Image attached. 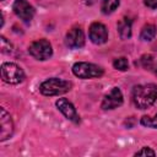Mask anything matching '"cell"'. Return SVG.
<instances>
[{"mask_svg":"<svg viewBox=\"0 0 157 157\" xmlns=\"http://www.w3.org/2000/svg\"><path fill=\"white\" fill-rule=\"evenodd\" d=\"M157 99V86L153 83L139 85L132 90V102L140 109L151 107Z\"/></svg>","mask_w":157,"mask_h":157,"instance_id":"1","label":"cell"},{"mask_svg":"<svg viewBox=\"0 0 157 157\" xmlns=\"http://www.w3.org/2000/svg\"><path fill=\"white\" fill-rule=\"evenodd\" d=\"M70 88H71V83L69 81L53 77L44 81L40 85L39 91L44 96H59V94L66 93L67 91H70Z\"/></svg>","mask_w":157,"mask_h":157,"instance_id":"2","label":"cell"},{"mask_svg":"<svg viewBox=\"0 0 157 157\" xmlns=\"http://www.w3.org/2000/svg\"><path fill=\"white\" fill-rule=\"evenodd\" d=\"M1 78L6 83L16 85L23 81L25 72L18 65L13 63H4L1 65Z\"/></svg>","mask_w":157,"mask_h":157,"instance_id":"3","label":"cell"},{"mask_svg":"<svg viewBox=\"0 0 157 157\" xmlns=\"http://www.w3.org/2000/svg\"><path fill=\"white\" fill-rule=\"evenodd\" d=\"M72 72L75 76L80 78H92V77H99L103 75V69L98 65L91 64V63H76L72 66Z\"/></svg>","mask_w":157,"mask_h":157,"instance_id":"4","label":"cell"},{"mask_svg":"<svg viewBox=\"0 0 157 157\" xmlns=\"http://www.w3.org/2000/svg\"><path fill=\"white\" fill-rule=\"evenodd\" d=\"M29 54L38 59V60H47L52 56L53 50H52V45L47 39H38L34 40L31 45H29Z\"/></svg>","mask_w":157,"mask_h":157,"instance_id":"5","label":"cell"},{"mask_svg":"<svg viewBox=\"0 0 157 157\" xmlns=\"http://www.w3.org/2000/svg\"><path fill=\"white\" fill-rule=\"evenodd\" d=\"M12 9H13V12L23 21L28 22L33 18L34 16V9L33 6L27 2L26 0H16L12 5Z\"/></svg>","mask_w":157,"mask_h":157,"instance_id":"6","label":"cell"},{"mask_svg":"<svg viewBox=\"0 0 157 157\" xmlns=\"http://www.w3.org/2000/svg\"><path fill=\"white\" fill-rule=\"evenodd\" d=\"M90 39L94 44H103L108 39L107 27L101 22H93L90 26Z\"/></svg>","mask_w":157,"mask_h":157,"instance_id":"7","label":"cell"},{"mask_svg":"<svg viewBox=\"0 0 157 157\" xmlns=\"http://www.w3.org/2000/svg\"><path fill=\"white\" fill-rule=\"evenodd\" d=\"M121 103H123V93L118 87H114L110 90V92L108 94L104 96V98L102 101V108L104 110L114 109V108L121 105Z\"/></svg>","mask_w":157,"mask_h":157,"instance_id":"8","label":"cell"},{"mask_svg":"<svg viewBox=\"0 0 157 157\" xmlns=\"http://www.w3.org/2000/svg\"><path fill=\"white\" fill-rule=\"evenodd\" d=\"M55 104H56L58 109L64 114V117H65L66 119H69V120H71V121H74V123H78V121H80V117H78V114H77L75 107H74L72 103L69 102L66 98H59Z\"/></svg>","mask_w":157,"mask_h":157,"instance_id":"9","label":"cell"},{"mask_svg":"<svg viewBox=\"0 0 157 157\" xmlns=\"http://www.w3.org/2000/svg\"><path fill=\"white\" fill-rule=\"evenodd\" d=\"M1 114H0V125H1V131H0V140L5 141L6 139L11 137L12 132H13V123L11 120L10 114L1 108L0 109Z\"/></svg>","mask_w":157,"mask_h":157,"instance_id":"10","label":"cell"},{"mask_svg":"<svg viewBox=\"0 0 157 157\" xmlns=\"http://www.w3.org/2000/svg\"><path fill=\"white\" fill-rule=\"evenodd\" d=\"M66 45H69L70 48H81L85 44V34L83 31L80 27H74L71 28L67 34H66Z\"/></svg>","mask_w":157,"mask_h":157,"instance_id":"11","label":"cell"},{"mask_svg":"<svg viewBox=\"0 0 157 157\" xmlns=\"http://www.w3.org/2000/svg\"><path fill=\"white\" fill-rule=\"evenodd\" d=\"M118 31H119V36L123 39L130 38V36H131V21L126 17L123 18L118 25Z\"/></svg>","mask_w":157,"mask_h":157,"instance_id":"12","label":"cell"},{"mask_svg":"<svg viewBox=\"0 0 157 157\" xmlns=\"http://www.w3.org/2000/svg\"><path fill=\"white\" fill-rule=\"evenodd\" d=\"M155 36H156V27L153 25H146V26L142 27L141 33H140V38L142 40L150 42L155 38Z\"/></svg>","mask_w":157,"mask_h":157,"instance_id":"13","label":"cell"},{"mask_svg":"<svg viewBox=\"0 0 157 157\" xmlns=\"http://www.w3.org/2000/svg\"><path fill=\"white\" fill-rule=\"evenodd\" d=\"M119 5V0H102L101 9L103 13H110L113 12Z\"/></svg>","mask_w":157,"mask_h":157,"instance_id":"14","label":"cell"},{"mask_svg":"<svg viewBox=\"0 0 157 157\" xmlns=\"http://www.w3.org/2000/svg\"><path fill=\"white\" fill-rule=\"evenodd\" d=\"M113 66H114V69H117V70L125 71V70H128V67H129L128 59H126V58H124V56L118 58V59H115V60L113 61Z\"/></svg>","mask_w":157,"mask_h":157,"instance_id":"15","label":"cell"},{"mask_svg":"<svg viewBox=\"0 0 157 157\" xmlns=\"http://www.w3.org/2000/svg\"><path fill=\"white\" fill-rule=\"evenodd\" d=\"M141 124L147 126V128H156L157 129V114L155 117H152V118L147 117V115L142 117L141 118Z\"/></svg>","mask_w":157,"mask_h":157,"instance_id":"16","label":"cell"},{"mask_svg":"<svg viewBox=\"0 0 157 157\" xmlns=\"http://www.w3.org/2000/svg\"><path fill=\"white\" fill-rule=\"evenodd\" d=\"M0 43H1V52L5 54H10L12 52V45L10 42H7V39L5 37L0 38Z\"/></svg>","mask_w":157,"mask_h":157,"instance_id":"17","label":"cell"},{"mask_svg":"<svg viewBox=\"0 0 157 157\" xmlns=\"http://www.w3.org/2000/svg\"><path fill=\"white\" fill-rule=\"evenodd\" d=\"M140 61H141V65H142L145 69H151V67H152L153 60H152V56H151V55H142L141 59H140Z\"/></svg>","mask_w":157,"mask_h":157,"instance_id":"18","label":"cell"},{"mask_svg":"<svg viewBox=\"0 0 157 157\" xmlns=\"http://www.w3.org/2000/svg\"><path fill=\"white\" fill-rule=\"evenodd\" d=\"M147 155H150V156H155L156 152H155L153 150L148 148V147H142L141 150H139V151L135 153V156H147Z\"/></svg>","mask_w":157,"mask_h":157,"instance_id":"19","label":"cell"},{"mask_svg":"<svg viewBox=\"0 0 157 157\" xmlns=\"http://www.w3.org/2000/svg\"><path fill=\"white\" fill-rule=\"evenodd\" d=\"M144 4L151 9L157 7V0H144Z\"/></svg>","mask_w":157,"mask_h":157,"instance_id":"20","label":"cell"},{"mask_svg":"<svg viewBox=\"0 0 157 157\" xmlns=\"http://www.w3.org/2000/svg\"><path fill=\"white\" fill-rule=\"evenodd\" d=\"M96 0H83V2L85 4H88V5H91V4H93Z\"/></svg>","mask_w":157,"mask_h":157,"instance_id":"21","label":"cell"},{"mask_svg":"<svg viewBox=\"0 0 157 157\" xmlns=\"http://www.w3.org/2000/svg\"><path fill=\"white\" fill-rule=\"evenodd\" d=\"M156 74H157V69H156Z\"/></svg>","mask_w":157,"mask_h":157,"instance_id":"22","label":"cell"}]
</instances>
